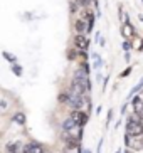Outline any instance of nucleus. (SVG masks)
<instances>
[{
	"label": "nucleus",
	"mask_w": 143,
	"mask_h": 153,
	"mask_svg": "<svg viewBox=\"0 0 143 153\" xmlns=\"http://www.w3.org/2000/svg\"><path fill=\"white\" fill-rule=\"evenodd\" d=\"M69 9H71V14L72 15H76L77 12H81V10H83V9H81V5L77 4L76 0H72V2H71V7H69Z\"/></svg>",
	"instance_id": "obj_13"
},
{
	"label": "nucleus",
	"mask_w": 143,
	"mask_h": 153,
	"mask_svg": "<svg viewBox=\"0 0 143 153\" xmlns=\"http://www.w3.org/2000/svg\"><path fill=\"white\" fill-rule=\"evenodd\" d=\"M123 49H125L126 52H130V49H131V44H130V41H128V39H126V41L123 42Z\"/></svg>",
	"instance_id": "obj_21"
},
{
	"label": "nucleus",
	"mask_w": 143,
	"mask_h": 153,
	"mask_svg": "<svg viewBox=\"0 0 143 153\" xmlns=\"http://www.w3.org/2000/svg\"><path fill=\"white\" fill-rule=\"evenodd\" d=\"M101 146H103V140L99 141V145H98V150H96V153H101Z\"/></svg>",
	"instance_id": "obj_23"
},
{
	"label": "nucleus",
	"mask_w": 143,
	"mask_h": 153,
	"mask_svg": "<svg viewBox=\"0 0 143 153\" xmlns=\"http://www.w3.org/2000/svg\"><path fill=\"white\" fill-rule=\"evenodd\" d=\"M72 29H74V34H91L89 32V24L86 22L84 17H77L72 24Z\"/></svg>",
	"instance_id": "obj_4"
},
{
	"label": "nucleus",
	"mask_w": 143,
	"mask_h": 153,
	"mask_svg": "<svg viewBox=\"0 0 143 153\" xmlns=\"http://www.w3.org/2000/svg\"><path fill=\"white\" fill-rule=\"evenodd\" d=\"M121 36L125 37V39H131V37L136 36V30L133 29V25L130 22H125L121 25Z\"/></svg>",
	"instance_id": "obj_7"
},
{
	"label": "nucleus",
	"mask_w": 143,
	"mask_h": 153,
	"mask_svg": "<svg viewBox=\"0 0 143 153\" xmlns=\"http://www.w3.org/2000/svg\"><path fill=\"white\" fill-rule=\"evenodd\" d=\"M44 153H52V152H51V150H44Z\"/></svg>",
	"instance_id": "obj_25"
},
{
	"label": "nucleus",
	"mask_w": 143,
	"mask_h": 153,
	"mask_svg": "<svg viewBox=\"0 0 143 153\" xmlns=\"http://www.w3.org/2000/svg\"><path fill=\"white\" fill-rule=\"evenodd\" d=\"M142 88H143V77H142V81H140L138 84H136V86H135V88H133V89L130 91V96H128V98H133V96L136 94V93H138V91L142 89Z\"/></svg>",
	"instance_id": "obj_14"
},
{
	"label": "nucleus",
	"mask_w": 143,
	"mask_h": 153,
	"mask_svg": "<svg viewBox=\"0 0 143 153\" xmlns=\"http://www.w3.org/2000/svg\"><path fill=\"white\" fill-rule=\"evenodd\" d=\"M64 153H69V150H66V152H64Z\"/></svg>",
	"instance_id": "obj_26"
},
{
	"label": "nucleus",
	"mask_w": 143,
	"mask_h": 153,
	"mask_svg": "<svg viewBox=\"0 0 143 153\" xmlns=\"http://www.w3.org/2000/svg\"><path fill=\"white\" fill-rule=\"evenodd\" d=\"M142 2H143V0H142Z\"/></svg>",
	"instance_id": "obj_27"
},
{
	"label": "nucleus",
	"mask_w": 143,
	"mask_h": 153,
	"mask_svg": "<svg viewBox=\"0 0 143 153\" xmlns=\"http://www.w3.org/2000/svg\"><path fill=\"white\" fill-rule=\"evenodd\" d=\"M126 133H131V135H135V136L143 135V125L140 123V120L135 116V114L126 120Z\"/></svg>",
	"instance_id": "obj_1"
},
{
	"label": "nucleus",
	"mask_w": 143,
	"mask_h": 153,
	"mask_svg": "<svg viewBox=\"0 0 143 153\" xmlns=\"http://www.w3.org/2000/svg\"><path fill=\"white\" fill-rule=\"evenodd\" d=\"M131 69H133V68H126L125 71H123V72H121V74H120V77H126V76H128V74H130V72H131Z\"/></svg>",
	"instance_id": "obj_22"
},
{
	"label": "nucleus",
	"mask_w": 143,
	"mask_h": 153,
	"mask_svg": "<svg viewBox=\"0 0 143 153\" xmlns=\"http://www.w3.org/2000/svg\"><path fill=\"white\" fill-rule=\"evenodd\" d=\"M76 2L81 5V9H88V7H89L91 4H94L96 0H76Z\"/></svg>",
	"instance_id": "obj_16"
},
{
	"label": "nucleus",
	"mask_w": 143,
	"mask_h": 153,
	"mask_svg": "<svg viewBox=\"0 0 143 153\" xmlns=\"http://www.w3.org/2000/svg\"><path fill=\"white\" fill-rule=\"evenodd\" d=\"M79 57V51L76 49V47H72V49L67 51V61H74V59Z\"/></svg>",
	"instance_id": "obj_12"
},
{
	"label": "nucleus",
	"mask_w": 143,
	"mask_h": 153,
	"mask_svg": "<svg viewBox=\"0 0 143 153\" xmlns=\"http://www.w3.org/2000/svg\"><path fill=\"white\" fill-rule=\"evenodd\" d=\"M12 72H13V74H15L17 77H20V76H22V68H20L17 62L12 64Z\"/></svg>",
	"instance_id": "obj_17"
},
{
	"label": "nucleus",
	"mask_w": 143,
	"mask_h": 153,
	"mask_svg": "<svg viewBox=\"0 0 143 153\" xmlns=\"http://www.w3.org/2000/svg\"><path fill=\"white\" fill-rule=\"evenodd\" d=\"M2 54H4V57L7 59L9 62H12V64H15V62H17V57H15V56H13V54H10V52H7V51H4Z\"/></svg>",
	"instance_id": "obj_15"
},
{
	"label": "nucleus",
	"mask_w": 143,
	"mask_h": 153,
	"mask_svg": "<svg viewBox=\"0 0 143 153\" xmlns=\"http://www.w3.org/2000/svg\"><path fill=\"white\" fill-rule=\"evenodd\" d=\"M69 99H71V93H69V91L59 93V96H57V101L61 104H67V103H69Z\"/></svg>",
	"instance_id": "obj_11"
},
{
	"label": "nucleus",
	"mask_w": 143,
	"mask_h": 153,
	"mask_svg": "<svg viewBox=\"0 0 143 153\" xmlns=\"http://www.w3.org/2000/svg\"><path fill=\"white\" fill-rule=\"evenodd\" d=\"M12 121H13V123H17V125H20V126H24V125L27 123V116H25V113H22V111L13 113Z\"/></svg>",
	"instance_id": "obj_9"
},
{
	"label": "nucleus",
	"mask_w": 143,
	"mask_h": 153,
	"mask_svg": "<svg viewBox=\"0 0 143 153\" xmlns=\"http://www.w3.org/2000/svg\"><path fill=\"white\" fill-rule=\"evenodd\" d=\"M130 52H126V54H125V61H126V62H128V61H130Z\"/></svg>",
	"instance_id": "obj_24"
},
{
	"label": "nucleus",
	"mask_w": 143,
	"mask_h": 153,
	"mask_svg": "<svg viewBox=\"0 0 143 153\" xmlns=\"http://www.w3.org/2000/svg\"><path fill=\"white\" fill-rule=\"evenodd\" d=\"M89 44H91V41H89V37L86 36V34H74L72 45H74L77 51H88Z\"/></svg>",
	"instance_id": "obj_3"
},
{
	"label": "nucleus",
	"mask_w": 143,
	"mask_h": 153,
	"mask_svg": "<svg viewBox=\"0 0 143 153\" xmlns=\"http://www.w3.org/2000/svg\"><path fill=\"white\" fill-rule=\"evenodd\" d=\"M5 150H7V153H20V143L19 141H9Z\"/></svg>",
	"instance_id": "obj_10"
},
{
	"label": "nucleus",
	"mask_w": 143,
	"mask_h": 153,
	"mask_svg": "<svg viewBox=\"0 0 143 153\" xmlns=\"http://www.w3.org/2000/svg\"><path fill=\"white\" fill-rule=\"evenodd\" d=\"M69 118H72V120L76 121V125L84 128V126L88 125V121H89V113L84 111V109H72V111L69 113Z\"/></svg>",
	"instance_id": "obj_2"
},
{
	"label": "nucleus",
	"mask_w": 143,
	"mask_h": 153,
	"mask_svg": "<svg viewBox=\"0 0 143 153\" xmlns=\"http://www.w3.org/2000/svg\"><path fill=\"white\" fill-rule=\"evenodd\" d=\"M79 61L81 62H86L88 61V52L86 51H79Z\"/></svg>",
	"instance_id": "obj_20"
},
{
	"label": "nucleus",
	"mask_w": 143,
	"mask_h": 153,
	"mask_svg": "<svg viewBox=\"0 0 143 153\" xmlns=\"http://www.w3.org/2000/svg\"><path fill=\"white\" fill-rule=\"evenodd\" d=\"M131 108H133L135 116H142L143 114V98L142 96H133L131 98Z\"/></svg>",
	"instance_id": "obj_6"
},
{
	"label": "nucleus",
	"mask_w": 143,
	"mask_h": 153,
	"mask_svg": "<svg viewBox=\"0 0 143 153\" xmlns=\"http://www.w3.org/2000/svg\"><path fill=\"white\" fill-rule=\"evenodd\" d=\"M7 108H9V101H7L5 96H2V98H0V109H2V111H7Z\"/></svg>",
	"instance_id": "obj_18"
},
{
	"label": "nucleus",
	"mask_w": 143,
	"mask_h": 153,
	"mask_svg": "<svg viewBox=\"0 0 143 153\" xmlns=\"http://www.w3.org/2000/svg\"><path fill=\"white\" fill-rule=\"evenodd\" d=\"M44 146L37 141H29L27 145L22 146V153H44Z\"/></svg>",
	"instance_id": "obj_5"
},
{
	"label": "nucleus",
	"mask_w": 143,
	"mask_h": 153,
	"mask_svg": "<svg viewBox=\"0 0 143 153\" xmlns=\"http://www.w3.org/2000/svg\"><path fill=\"white\" fill-rule=\"evenodd\" d=\"M81 17H84V19H86V22L89 24V32H93V29H94V22H96V17H94V12H91V10L84 9V12L81 14Z\"/></svg>",
	"instance_id": "obj_8"
},
{
	"label": "nucleus",
	"mask_w": 143,
	"mask_h": 153,
	"mask_svg": "<svg viewBox=\"0 0 143 153\" xmlns=\"http://www.w3.org/2000/svg\"><path fill=\"white\" fill-rule=\"evenodd\" d=\"M93 59H94V69H99V68H101V64H103V61H101L99 54H93Z\"/></svg>",
	"instance_id": "obj_19"
}]
</instances>
